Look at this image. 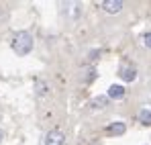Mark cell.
Returning a JSON list of instances; mask_svg holds the SVG:
<instances>
[{
    "instance_id": "30bf717a",
    "label": "cell",
    "mask_w": 151,
    "mask_h": 145,
    "mask_svg": "<svg viewBox=\"0 0 151 145\" xmlns=\"http://www.w3.org/2000/svg\"><path fill=\"white\" fill-rule=\"evenodd\" d=\"M37 88H39V90H37L39 94H45V92H47V90H45V84H43V82H39V84H37Z\"/></svg>"
},
{
    "instance_id": "9c48e42d",
    "label": "cell",
    "mask_w": 151,
    "mask_h": 145,
    "mask_svg": "<svg viewBox=\"0 0 151 145\" xmlns=\"http://www.w3.org/2000/svg\"><path fill=\"white\" fill-rule=\"evenodd\" d=\"M143 43H145V47L151 49V33H145L143 35Z\"/></svg>"
},
{
    "instance_id": "ba28073f",
    "label": "cell",
    "mask_w": 151,
    "mask_h": 145,
    "mask_svg": "<svg viewBox=\"0 0 151 145\" xmlns=\"http://www.w3.org/2000/svg\"><path fill=\"white\" fill-rule=\"evenodd\" d=\"M108 100H110L108 96H98V98H94V100L90 102V106H94V108H104V106L108 104Z\"/></svg>"
},
{
    "instance_id": "277c9868",
    "label": "cell",
    "mask_w": 151,
    "mask_h": 145,
    "mask_svg": "<svg viewBox=\"0 0 151 145\" xmlns=\"http://www.w3.org/2000/svg\"><path fill=\"white\" fill-rule=\"evenodd\" d=\"M125 86H121V84H112V86H108V90H106V96L110 98V100H121V98H125Z\"/></svg>"
},
{
    "instance_id": "52a82bcc",
    "label": "cell",
    "mask_w": 151,
    "mask_h": 145,
    "mask_svg": "<svg viewBox=\"0 0 151 145\" xmlns=\"http://www.w3.org/2000/svg\"><path fill=\"white\" fill-rule=\"evenodd\" d=\"M139 123L141 125H151V110L149 108H141L139 110Z\"/></svg>"
},
{
    "instance_id": "8992f818",
    "label": "cell",
    "mask_w": 151,
    "mask_h": 145,
    "mask_svg": "<svg viewBox=\"0 0 151 145\" xmlns=\"http://www.w3.org/2000/svg\"><path fill=\"white\" fill-rule=\"evenodd\" d=\"M119 76H121L125 82H133V80L137 78V70H135V68H123Z\"/></svg>"
},
{
    "instance_id": "6da1fadb",
    "label": "cell",
    "mask_w": 151,
    "mask_h": 145,
    "mask_svg": "<svg viewBox=\"0 0 151 145\" xmlns=\"http://www.w3.org/2000/svg\"><path fill=\"white\" fill-rule=\"evenodd\" d=\"M33 45H35V41H33V35L29 33V31H19L14 37H12V51L19 55V57H25L29 55L31 51H33Z\"/></svg>"
},
{
    "instance_id": "8fae6325",
    "label": "cell",
    "mask_w": 151,
    "mask_h": 145,
    "mask_svg": "<svg viewBox=\"0 0 151 145\" xmlns=\"http://www.w3.org/2000/svg\"><path fill=\"white\" fill-rule=\"evenodd\" d=\"M2 139H4V133H2V129H0V143H2Z\"/></svg>"
},
{
    "instance_id": "7a4b0ae2",
    "label": "cell",
    "mask_w": 151,
    "mask_h": 145,
    "mask_svg": "<svg viewBox=\"0 0 151 145\" xmlns=\"http://www.w3.org/2000/svg\"><path fill=\"white\" fill-rule=\"evenodd\" d=\"M63 143H65V135L57 129H53L45 135V145H63Z\"/></svg>"
},
{
    "instance_id": "5b68a950",
    "label": "cell",
    "mask_w": 151,
    "mask_h": 145,
    "mask_svg": "<svg viewBox=\"0 0 151 145\" xmlns=\"http://www.w3.org/2000/svg\"><path fill=\"white\" fill-rule=\"evenodd\" d=\"M106 131H108V135H123V133L127 131V125L121 123V121H116V123H112Z\"/></svg>"
},
{
    "instance_id": "3957f363",
    "label": "cell",
    "mask_w": 151,
    "mask_h": 145,
    "mask_svg": "<svg viewBox=\"0 0 151 145\" xmlns=\"http://www.w3.org/2000/svg\"><path fill=\"white\" fill-rule=\"evenodd\" d=\"M100 6H102V10H104V12H108V14H116V12H121V10H123V6H125V4H123L121 0H104Z\"/></svg>"
}]
</instances>
